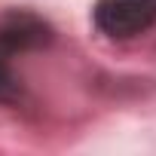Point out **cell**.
Instances as JSON below:
<instances>
[{
	"label": "cell",
	"mask_w": 156,
	"mask_h": 156,
	"mask_svg": "<svg viewBox=\"0 0 156 156\" xmlns=\"http://www.w3.org/2000/svg\"><path fill=\"white\" fill-rule=\"evenodd\" d=\"M95 25L113 40H129L156 25V0H98Z\"/></svg>",
	"instance_id": "obj_1"
},
{
	"label": "cell",
	"mask_w": 156,
	"mask_h": 156,
	"mask_svg": "<svg viewBox=\"0 0 156 156\" xmlns=\"http://www.w3.org/2000/svg\"><path fill=\"white\" fill-rule=\"evenodd\" d=\"M6 61H9V58L0 55V98H9V95H12V73H9Z\"/></svg>",
	"instance_id": "obj_2"
}]
</instances>
